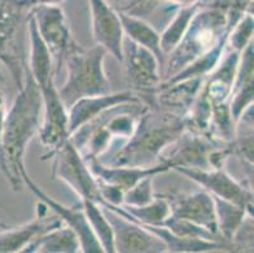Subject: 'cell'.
Masks as SVG:
<instances>
[{
  "label": "cell",
  "mask_w": 254,
  "mask_h": 253,
  "mask_svg": "<svg viewBox=\"0 0 254 253\" xmlns=\"http://www.w3.org/2000/svg\"><path fill=\"white\" fill-rule=\"evenodd\" d=\"M42 111V94L32 78L27 64L22 86L18 89V94L10 109L6 110L0 141V170L17 191L22 190V173L27 171L24 166L25 150L32 138L39 132Z\"/></svg>",
  "instance_id": "obj_1"
},
{
  "label": "cell",
  "mask_w": 254,
  "mask_h": 253,
  "mask_svg": "<svg viewBox=\"0 0 254 253\" xmlns=\"http://www.w3.org/2000/svg\"><path fill=\"white\" fill-rule=\"evenodd\" d=\"M186 123L182 114L148 108L139 117L134 133L112 159L100 161L106 166L149 167L159 164L163 151L184 132Z\"/></svg>",
  "instance_id": "obj_2"
},
{
  "label": "cell",
  "mask_w": 254,
  "mask_h": 253,
  "mask_svg": "<svg viewBox=\"0 0 254 253\" xmlns=\"http://www.w3.org/2000/svg\"><path fill=\"white\" fill-rule=\"evenodd\" d=\"M234 25L228 20V3L202 4L191 19L186 33L165 64V79L168 80L198 57L215 48L219 42L229 36Z\"/></svg>",
  "instance_id": "obj_3"
},
{
  "label": "cell",
  "mask_w": 254,
  "mask_h": 253,
  "mask_svg": "<svg viewBox=\"0 0 254 253\" xmlns=\"http://www.w3.org/2000/svg\"><path fill=\"white\" fill-rule=\"evenodd\" d=\"M106 55L101 46L84 48L73 39L62 62V67H66V80L61 89H57L67 110L80 99L109 94L110 83L104 70Z\"/></svg>",
  "instance_id": "obj_4"
},
{
  "label": "cell",
  "mask_w": 254,
  "mask_h": 253,
  "mask_svg": "<svg viewBox=\"0 0 254 253\" xmlns=\"http://www.w3.org/2000/svg\"><path fill=\"white\" fill-rule=\"evenodd\" d=\"M48 159H53V177L64 181L81 200L103 203L98 180L92 175L87 164L70 138L66 139L56 150L42 157V160Z\"/></svg>",
  "instance_id": "obj_5"
},
{
  "label": "cell",
  "mask_w": 254,
  "mask_h": 253,
  "mask_svg": "<svg viewBox=\"0 0 254 253\" xmlns=\"http://www.w3.org/2000/svg\"><path fill=\"white\" fill-rule=\"evenodd\" d=\"M126 78L130 90L137 92L140 100L154 108V95L162 83L161 65L156 56L143 46L124 37L123 61Z\"/></svg>",
  "instance_id": "obj_6"
},
{
  "label": "cell",
  "mask_w": 254,
  "mask_h": 253,
  "mask_svg": "<svg viewBox=\"0 0 254 253\" xmlns=\"http://www.w3.org/2000/svg\"><path fill=\"white\" fill-rule=\"evenodd\" d=\"M36 20L38 33L50 51L55 66V76L62 70L64 57L73 38L64 9L52 4H37L29 8Z\"/></svg>",
  "instance_id": "obj_7"
},
{
  "label": "cell",
  "mask_w": 254,
  "mask_h": 253,
  "mask_svg": "<svg viewBox=\"0 0 254 253\" xmlns=\"http://www.w3.org/2000/svg\"><path fill=\"white\" fill-rule=\"evenodd\" d=\"M172 170L182 173L204 190L218 198L239 205L242 208L253 209V191L249 185L235 181L224 169L216 170H198L189 167H173Z\"/></svg>",
  "instance_id": "obj_8"
},
{
  "label": "cell",
  "mask_w": 254,
  "mask_h": 253,
  "mask_svg": "<svg viewBox=\"0 0 254 253\" xmlns=\"http://www.w3.org/2000/svg\"><path fill=\"white\" fill-rule=\"evenodd\" d=\"M114 233L115 252H167V246L159 237L139 223L129 220L101 205Z\"/></svg>",
  "instance_id": "obj_9"
},
{
  "label": "cell",
  "mask_w": 254,
  "mask_h": 253,
  "mask_svg": "<svg viewBox=\"0 0 254 253\" xmlns=\"http://www.w3.org/2000/svg\"><path fill=\"white\" fill-rule=\"evenodd\" d=\"M23 184L27 185L32 192L36 195L37 198L45 204H47L48 208L53 213H56L62 220H64V226L70 227L78 237L80 246H81V252L85 253H103V247L99 243L95 233L92 232L91 226H90L89 220H87L86 214L84 212L82 205L75 206H64L62 204L57 203L55 199L48 196L38 185L32 180L28 176L27 171L22 173Z\"/></svg>",
  "instance_id": "obj_10"
},
{
  "label": "cell",
  "mask_w": 254,
  "mask_h": 253,
  "mask_svg": "<svg viewBox=\"0 0 254 253\" xmlns=\"http://www.w3.org/2000/svg\"><path fill=\"white\" fill-rule=\"evenodd\" d=\"M89 5L92 36L96 45L105 48L106 52L122 62L126 36L119 13L108 0H89Z\"/></svg>",
  "instance_id": "obj_11"
},
{
  "label": "cell",
  "mask_w": 254,
  "mask_h": 253,
  "mask_svg": "<svg viewBox=\"0 0 254 253\" xmlns=\"http://www.w3.org/2000/svg\"><path fill=\"white\" fill-rule=\"evenodd\" d=\"M166 196L171 205V217L202 227L220 238L215 201L209 191L200 190L192 194H168Z\"/></svg>",
  "instance_id": "obj_12"
},
{
  "label": "cell",
  "mask_w": 254,
  "mask_h": 253,
  "mask_svg": "<svg viewBox=\"0 0 254 253\" xmlns=\"http://www.w3.org/2000/svg\"><path fill=\"white\" fill-rule=\"evenodd\" d=\"M43 122L39 128V139L50 152L68 139V111L60 99L55 81L42 87Z\"/></svg>",
  "instance_id": "obj_13"
},
{
  "label": "cell",
  "mask_w": 254,
  "mask_h": 253,
  "mask_svg": "<svg viewBox=\"0 0 254 253\" xmlns=\"http://www.w3.org/2000/svg\"><path fill=\"white\" fill-rule=\"evenodd\" d=\"M36 212V218L29 223L17 228H9L0 233V253L23 252V250L38 237L64 226V220L56 213H53L43 201L39 200Z\"/></svg>",
  "instance_id": "obj_14"
},
{
  "label": "cell",
  "mask_w": 254,
  "mask_h": 253,
  "mask_svg": "<svg viewBox=\"0 0 254 253\" xmlns=\"http://www.w3.org/2000/svg\"><path fill=\"white\" fill-rule=\"evenodd\" d=\"M128 103H143L133 90H124L115 94H104L98 96H90L80 99L68 109V137L81 125L94 119L101 114L106 109L113 108L115 105Z\"/></svg>",
  "instance_id": "obj_15"
},
{
  "label": "cell",
  "mask_w": 254,
  "mask_h": 253,
  "mask_svg": "<svg viewBox=\"0 0 254 253\" xmlns=\"http://www.w3.org/2000/svg\"><path fill=\"white\" fill-rule=\"evenodd\" d=\"M239 60L240 52L226 47L218 66L205 79L201 91L211 106L229 103Z\"/></svg>",
  "instance_id": "obj_16"
},
{
  "label": "cell",
  "mask_w": 254,
  "mask_h": 253,
  "mask_svg": "<svg viewBox=\"0 0 254 253\" xmlns=\"http://www.w3.org/2000/svg\"><path fill=\"white\" fill-rule=\"evenodd\" d=\"M92 175L96 180L105 184L114 185L120 187L124 192L134 186L137 182L148 176H156L158 173L171 170L170 165L166 162H159L149 167H126V166H106L101 164L98 159L90 160L86 162Z\"/></svg>",
  "instance_id": "obj_17"
},
{
  "label": "cell",
  "mask_w": 254,
  "mask_h": 253,
  "mask_svg": "<svg viewBox=\"0 0 254 253\" xmlns=\"http://www.w3.org/2000/svg\"><path fill=\"white\" fill-rule=\"evenodd\" d=\"M205 78H192L162 84L154 95V108L185 115L204 85Z\"/></svg>",
  "instance_id": "obj_18"
},
{
  "label": "cell",
  "mask_w": 254,
  "mask_h": 253,
  "mask_svg": "<svg viewBox=\"0 0 254 253\" xmlns=\"http://www.w3.org/2000/svg\"><path fill=\"white\" fill-rule=\"evenodd\" d=\"M253 39L240 52L239 66L230 92L229 106L235 123L247 108L253 105Z\"/></svg>",
  "instance_id": "obj_19"
},
{
  "label": "cell",
  "mask_w": 254,
  "mask_h": 253,
  "mask_svg": "<svg viewBox=\"0 0 254 253\" xmlns=\"http://www.w3.org/2000/svg\"><path fill=\"white\" fill-rule=\"evenodd\" d=\"M118 13H119L122 25H123L124 36L151 51L157 57L159 65L165 66L167 57L161 50V43H159L161 37H159L158 32L151 24H148L145 20L134 14L126 13L124 10H119V9H118Z\"/></svg>",
  "instance_id": "obj_20"
},
{
  "label": "cell",
  "mask_w": 254,
  "mask_h": 253,
  "mask_svg": "<svg viewBox=\"0 0 254 253\" xmlns=\"http://www.w3.org/2000/svg\"><path fill=\"white\" fill-rule=\"evenodd\" d=\"M24 253H77L81 252L78 237L70 227L62 226L38 237L23 250Z\"/></svg>",
  "instance_id": "obj_21"
},
{
  "label": "cell",
  "mask_w": 254,
  "mask_h": 253,
  "mask_svg": "<svg viewBox=\"0 0 254 253\" xmlns=\"http://www.w3.org/2000/svg\"><path fill=\"white\" fill-rule=\"evenodd\" d=\"M212 198L215 201L219 236L223 242L232 245L233 237L242 226L244 218L247 215H253V209L242 208V206L235 205L230 201H226L218 196H214V195H212Z\"/></svg>",
  "instance_id": "obj_22"
},
{
  "label": "cell",
  "mask_w": 254,
  "mask_h": 253,
  "mask_svg": "<svg viewBox=\"0 0 254 253\" xmlns=\"http://www.w3.org/2000/svg\"><path fill=\"white\" fill-rule=\"evenodd\" d=\"M27 13L28 8L22 0H0V47L18 36Z\"/></svg>",
  "instance_id": "obj_23"
},
{
  "label": "cell",
  "mask_w": 254,
  "mask_h": 253,
  "mask_svg": "<svg viewBox=\"0 0 254 253\" xmlns=\"http://www.w3.org/2000/svg\"><path fill=\"white\" fill-rule=\"evenodd\" d=\"M202 4H204V1L201 0V1L192 4V5L181 6L176 13V15H175V18L167 25L165 32L162 34H159V37H161V39H159L161 50L165 53L166 57L179 45L184 34L186 33L191 19H192L195 13L200 9Z\"/></svg>",
  "instance_id": "obj_24"
},
{
  "label": "cell",
  "mask_w": 254,
  "mask_h": 253,
  "mask_svg": "<svg viewBox=\"0 0 254 253\" xmlns=\"http://www.w3.org/2000/svg\"><path fill=\"white\" fill-rule=\"evenodd\" d=\"M81 205L84 208L90 226H91L92 232L95 233L104 252L114 253V233H113L112 226H110L109 220L106 218L100 204L95 203V201L81 200Z\"/></svg>",
  "instance_id": "obj_25"
},
{
  "label": "cell",
  "mask_w": 254,
  "mask_h": 253,
  "mask_svg": "<svg viewBox=\"0 0 254 253\" xmlns=\"http://www.w3.org/2000/svg\"><path fill=\"white\" fill-rule=\"evenodd\" d=\"M253 11H251V13H247L230 31L228 41H226V47L242 52L253 39Z\"/></svg>",
  "instance_id": "obj_26"
},
{
  "label": "cell",
  "mask_w": 254,
  "mask_h": 253,
  "mask_svg": "<svg viewBox=\"0 0 254 253\" xmlns=\"http://www.w3.org/2000/svg\"><path fill=\"white\" fill-rule=\"evenodd\" d=\"M153 177L148 176L124 192L123 204L129 206H143L151 203L156 194L153 192Z\"/></svg>",
  "instance_id": "obj_27"
},
{
  "label": "cell",
  "mask_w": 254,
  "mask_h": 253,
  "mask_svg": "<svg viewBox=\"0 0 254 253\" xmlns=\"http://www.w3.org/2000/svg\"><path fill=\"white\" fill-rule=\"evenodd\" d=\"M5 83H4L3 70H1V62H0V141H1V131H3L4 118L6 114L5 106ZM0 164H1V146H0Z\"/></svg>",
  "instance_id": "obj_28"
},
{
  "label": "cell",
  "mask_w": 254,
  "mask_h": 253,
  "mask_svg": "<svg viewBox=\"0 0 254 253\" xmlns=\"http://www.w3.org/2000/svg\"><path fill=\"white\" fill-rule=\"evenodd\" d=\"M24 5L28 8H32V6L37 5V4H52V5H61L64 0H22Z\"/></svg>",
  "instance_id": "obj_29"
},
{
  "label": "cell",
  "mask_w": 254,
  "mask_h": 253,
  "mask_svg": "<svg viewBox=\"0 0 254 253\" xmlns=\"http://www.w3.org/2000/svg\"><path fill=\"white\" fill-rule=\"evenodd\" d=\"M151 1H156V3H158L159 0H134L133 3L129 4V6H127V8H123V9H119V10H127V9L131 8V6L137 5V4H140V3H151Z\"/></svg>",
  "instance_id": "obj_30"
},
{
  "label": "cell",
  "mask_w": 254,
  "mask_h": 253,
  "mask_svg": "<svg viewBox=\"0 0 254 253\" xmlns=\"http://www.w3.org/2000/svg\"><path fill=\"white\" fill-rule=\"evenodd\" d=\"M229 1V0H211L210 3H221V4H226Z\"/></svg>",
  "instance_id": "obj_31"
},
{
  "label": "cell",
  "mask_w": 254,
  "mask_h": 253,
  "mask_svg": "<svg viewBox=\"0 0 254 253\" xmlns=\"http://www.w3.org/2000/svg\"><path fill=\"white\" fill-rule=\"evenodd\" d=\"M108 1H109L110 4H113V3H119V1H122V0H108Z\"/></svg>",
  "instance_id": "obj_32"
},
{
  "label": "cell",
  "mask_w": 254,
  "mask_h": 253,
  "mask_svg": "<svg viewBox=\"0 0 254 253\" xmlns=\"http://www.w3.org/2000/svg\"><path fill=\"white\" fill-rule=\"evenodd\" d=\"M0 227H5V226H4V224H3V223H1V222H0Z\"/></svg>",
  "instance_id": "obj_33"
}]
</instances>
